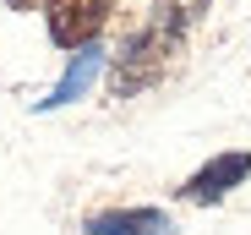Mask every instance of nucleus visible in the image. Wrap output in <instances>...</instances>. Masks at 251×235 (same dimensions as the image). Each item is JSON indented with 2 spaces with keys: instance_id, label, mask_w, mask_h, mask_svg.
<instances>
[{
  "instance_id": "0eeeda50",
  "label": "nucleus",
  "mask_w": 251,
  "mask_h": 235,
  "mask_svg": "<svg viewBox=\"0 0 251 235\" xmlns=\"http://www.w3.org/2000/svg\"><path fill=\"white\" fill-rule=\"evenodd\" d=\"M6 6H11V11H33V0H6Z\"/></svg>"
},
{
  "instance_id": "7ed1b4c3",
  "label": "nucleus",
  "mask_w": 251,
  "mask_h": 235,
  "mask_svg": "<svg viewBox=\"0 0 251 235\" xmlns=\"http://www.w3.org/2000/svg\"><path fill=\"white\" fill-rule=\"evenodd\" d=\"M246 175H251V153H219L213 164H202V170L180 186V197H186V203H219L224 191L240 186Z\"/></svg>"
},
{
  "instance_id": "f03ea898",
  "label": "nucleus",
  "mask_w": 251,
  "mask_h": 235,
  "mask_svg": "<svg viewBox=\"0 0 251 235\" xmlns=\"http://www.w3.org/2000/svg\"><path fill=\"white\" fill-rule=\"evenodd\" d=\"M44 17H50V38L66 50L93 44L109 22V0H44Z\"/></svg>"
},
{
  "instance_id": "20e7f679",
  "label": "nucleus",
  "mask_w": 251,
  "mask_h": 235,
  "mask_svg": "<svg viewBox=\"0 0 251 235\" xmlns=\"http://www.w3.org/2000/svg\"><path fill=\"white\" fill-rule=\"evenodd\" d=\"M88 235H175V224L158 208H120V213H93Z\"/></svg>"
},
{
  "instance_id": "39448f33",
  "label": "nucleus",
  "mask_w": 251,
  "mask_h": 235,
  "mask_svg": "<svg viewBox=\"0 0 251 235\" xmlns=\"http://www.w3.org/2000/svg\"><path fill=\"white\" fill-rule=\"evenodd\" d=\"M99 66H104V50L99 44H82L76 55H71V66H66V77L50 88V99H44V109H60V104H71V99H82L93 88V77H99Z\"/></svg>"
},
{
  "instance_id": "423d86ee",
  "label": "nucleus",
  "mask_w": 251,
  "mask_h": 235,
  "mask_svg": "<svg viewBox=\"0 0 251 235\" xmlns=\"http://www.w3.org/2000/svg\"><path fill=\"white\" fill-rule=\"evenodd\" d=\"M202 11H207V0H158V22H153V27L170 38V44H180L186 27H191Z\"/></svg>"
},
{
  "instance_id": "f257e3e1",
  "label": "nucleus",
  "mask_w": 251,
  "mask_h": 235,
  "mask_svg": "<svg viewBox=\"0 0 251 235\" xmlns=\"http://www.w3.org/2000/svg\"><path fill=\"white\" fill-rule=\"evenodd\" d=\"M170 38H164L158 27H142V33H131L120 44V55H115V71H109V88H115V99H131V93H142L153 77L164 71V60H170Z\"/></svg>"
}]
</instances>
